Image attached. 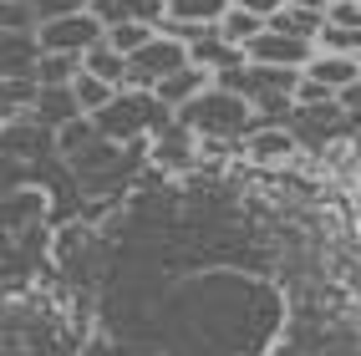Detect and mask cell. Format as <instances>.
Instances as JSON below:
<instances>
[{
  "label": "cell",
  "instance_id": "cell-4",
  "mask_svg": "<svg viewBox=\"0 0 361 356\" xmlns=\"http://www.w3.org/2000/svg\"><path fill=\"white\" fill-rule=\"evenodd\" d=\"M194 56H188V41H178V36H168L163 26H158V36L142 46V51H133L128 56V87H142V92H153L168 71H178V66H188Z\"/></svg>",
  "mask_w": 361,
  "mask_h": 356
},
{
  "label": "cell",
  "instance_id": "cell-12",
  "mask_svg": "<svg viewBox=\"0 0 361 356\" xmlns=\"http://www.w3.org/2000/svg\"><path fill=\"white\" fill-rule=\"evenodd\" d=\"M31 71H36V82H41V87H71V82H77L82 71H87V56H66V51H41Z\"/></svg>",
  "mask_w": 361,
  "mask_h": 356
},
{
  "label": "cell",
  "instance_id": "cell-1",
  "mask_svg": "<svg viewBox=\"0 0 361 356\" xmlns=\"http://www.w3.org/2000/svg\"><path fill=\"white\" fill-rule=\"evenodd\" d=\"M178 123L194 128L204 142H224V137H245L255 128V97H245L239 87L214 82L209 92H199L188 107H178Z\"/></svg>",
  "mask_w": 361,
  "mask_h": 356
},
{
  "label": "cell",
  "instance_id": "cell-22",
  "mask_svg": "<svg viewBox=\"0 0 361 356\" xmlns=\"http://www.w3.org/2000/svg\"><path fill=\"white\" fill-rule=\"evenodd\" d=\"M331 26H361V0H336V6L326 11Z\"/></svg>",
  "mask_w": 361,
  "mask_h": 356
},
{
  "label": "cell",
  "instance_id": "cell-23",
  "mask_svg": "<svg viewBox=\"0 0 361 356\" xmlns=\"http://www.w3.org/2000/svg\"><path fill=\"white\" fill-rule=\"evenodd\" d=\"M234 6H245V11H255V16H264V20H275L290 0H234Z\"/></svg>",
  "mask_w": 361,
  "mask_h": 356
},
{
  "label": "cell",
  "instance_id": "cell-16",
  "mask_svg": "<svg viewBox=\"0 0 361 356\" xmlns=\"http://www.w3.org/2000/svg\"><path fill=\"white\" fill-rule=\"evenodd\" d=\"M153 36H158V26H148V20H117V26H107V46H117L123 56L142 51Z\"/></svg>",
  "mask_w": 361,
  "mask_h": 356
},
{
  "label": "cell",
  "instance_id": "cell-5",
  "mask_svg": "<svg viewBox=\"0 0 361 356\" xmlns=\"http://www.w3.org/2000/svg\"><path fill=\"white\" fill-rule=\"evenodd\" d=\"M245 56H250L255 66H290V71H305V66H310V56H316V41L264 26V31L245 46Z\"/></svg>",
  "mask_w": 361,
  "mask_h": 356
},
{
  "label": "cell",
  "instance_id": "cell-18",
  "mask_svg": "<svg viewBox=\"0 0 361 356\" xmlns=\"http://www.w3.org/2000/svg\"><path fill=\"white\" fill-rule=\"evenodd\" d=\"M275 31H290V36H305V41H316L321 36V26H326V16H316V11H300V6H285L275 20H270Z\"/></svg>",
  "mask_w": 361,
  "mask_h": 356
},
{
  "label": "cell",
  "instance_id": "cell-25",
  "mask_svg": "<svg viewBox=\"0 0 361 356\" xmlns=\"http://www.w3.org/2000/svg\"><path fill=\"white\" fill-rule=\"evenodd\" d=\"M290 6H300V11H316V16H326L336 0H290Z\"/></svg>",
  "mask_w": 361,
  "mask_h": 356
},
{
  "label": "cell",
  "instance_id": "cell-3",
  "mask_svg": "<svg viewBox=\"0 0 361 356\" xmlns=\"http://www.w3.org/2000/svg\"><path fill=\"white\" fill-rule=\"evenodd\" d=\"M107 41V20L97 11H77V16H56L36 26V51H66V56H87L92 46Z\"/></svg>",
  "mask_w": 361,
  "mask_h": 356
},
{
  "label": "cell",
  "instance_id": "cell-15",
  "mask_svg": "<svg viewBox=\"0 0 361 356\" xmlns=\"http://www.w3.org/2000/svg\"><path fill=\"white\" fill-rule=\"evenodd\" d=\"M270 20L264 16H255V11H245V6H229V16L219 20V31H224V41H234V46H250Z\"/></svg>",
  "mask_w": 361,
  "mask_h": 356
},
{
  "label": "cell",
  "instance_id": "cell-14",
  "mask_svg": "<svg viewBox=\"0 0 361 356\" xmlns=\"http://www.w3.org/2000/svg\"><path fill=\"white\" fill-rule=\"evenodd\" d=\"M71 92H77L82 112H92V117H97V112H107V107H112V97H117L123 87H117V82H107V77H97V71H82V77L71 82Z\"/></svg>",
  "mask_w": 361,
  "mask_h": 356
},
{
  "label": "cell",
  "instance_id": "cell-2",
  "mask_svg": "<svg viewBox=\"0 0 361 356\" xmlns=\"http://www.w3.org/2000/svg\"><path fill=\"white\" fill-rule=\"evenodd\" d=\"M173 107H163L158 102V92H142V87H123L112 97V107L107 112H97V128H102V137H117V142H128V137H137V133H163L168 123H173Z\"/></svg>",
  "mask_w": 361,
  "mask_h": 356
},
{
  "label": "cell",
  "instance_id": "cell-6",
  "mask_svg": "<svg viewBox=\"0 0 361 356\" xmlns=\"http://www.w3.org/2000/svg\"><path fill=\"white\" fill-rule=\"evenodd\" d=\"M199 142H204V137L173 117L163 133H153V163H158V168H173V173H188V168L199 163Z\"/></svg>",
  "mask_w": 361,
  "mask_h": 356
},
{
  "label": "cell",
  "instance_id": "cell-21",
  "mask_svg": "<svg viewBox=\"0 0 361 356\" xmlns=\"http://www.w3.org/2000/svg\"><path fill=\"white\" fill-rule=\"evenodd\" d=\"M31 6H36V20H56V16L92 11V0H31Z\"/></svg>",
  "mask_w": 361,
  "mask_h": 356
},
{
  "label": "cell",
  "instance_id": "cell-19",
  "mask_svg": "<svg viewBox=\"0 0 361 356\" xmlns=\"http://www.w3.org/2000/svg\"><path fill=\"white\" fill-rule=\"evenodd\" d=\"M316 46H321V51H341V56H361V26H331V20H326Z\"/></svg>",
  "mask_w": 361,
  "mask_h": 356
},
{
  "label": "cell",
  "instance_id": "cell-13",
  "mask_svg": "<svg viewBox=\"0 0 361 356\" xmlns=\"http://www.w3.org/2000/svg\"><path fill=\"white\" fill-rule=\"evenodd\" d=\"M234 0H168V20H188V26H219Z\"/></svg>",
  "mask_w": 361,
  "mask_h": 356
},
{
  "label": "cell",
  "instance_id": "cell-26",
  "mask_svg": "<svg viewBox=\"0 0 361 356\" xmlns=\"http://www.w3.org/2000/svg\"><path fill=\"white\" fill-rule=\"evenodd\" d=\"M356 158H361V128H356Z\"/></svg>",
  "mask_w": 361,
  "mask_h": 356
},
{
  "label": "cell",
  "instance_id": "cell-7",
  "mask_svg": "<svg viewBox=\"0 0 361 356\" xmlns=\"http://www.w3.org/2000/svg\"><path fill=\"white\" fill-rule=\"evenodd\" d=\"M245 153L259 163V168H275V163H290V158L300 153V137H295L290 128H280V123L250 128V133H245Z\"/></svg>",
  "mask_w": 361,
  "mask_h": 356
},
{
  "label": "cell",
  "instance_id": "cell-10",
  "mask_svg": "<svg viewBox=\"0 0 361 356\" xmlns=\"http://www.w3.org/2000/svg\"><path fill=\"white\" fill-rule=\"evenodd\" d=\"M92 11H97L107 26H117V20H148V26H163V20H168V0H92Z\"/></svg>",
  "mask_w": 361,
  "mask_h": 356
},
{
  "label": "cell",
  "instance_id": "cell-8",
  "mask_svg": "<svg viewBox=\"0 0 361 356\" xmlns=\"http://www.w3.org/2000/svg\"><path fill=\"white\" fill-rule=\"evenodd\" d=\"M214 82H219V77H214L209 66L188 61V66H178V71H168V77H163L153 92H158V102H163V107H173V112H178V107H188V102H194L199 92H209Z\"/></svg>",
  "mask_w": 361,
  "mask_h": 356
},
{
  "label": "cell",
  "instance_id": "cell-24",
  "mask_svg": "<svg viewBox=\"0 0 361 356\" xmlns=\"http://www.w3.org/2000/svg\"><path fill=\"white\" fill-rule=\"evenodd\" d=\"M341 107H346V112H351V123H356V128H361V82H351V87H346V92H341Z\"/></svg>",
  "mask_w": 361,
  "mask_h": 356
},
{
  "label": "cell",
  "instance_id": "cell-17",
  "mask_svg": "<svg viewBox=\"0 0 361 356\" xmlns=\"http://www.w3.org/2000/svg\"><path fill=\"white\" fill-rule=\"evenodd\" d=\"M87 71H97V77H107V82H117V87H128V56L117 51V46H92L87 51Z\"/></svg>",
  "mask_w": 361,
  "mask_h": 356
},
{
  "label": "cell",
  "instance_id": "cell-9",
  "mask_svg": "<svg viewBox=\"0 0 361 356\" xmlns=\"http://www.w3.org/2000/svg\"><path fill=\"white\" fill-rule=\"evenodd\" d=\"M305 77H316V82H326V87H336V92H346L351 82H361V56H341V51H321V46H316Z\"/></svg>",
  "mask_w": 361,
  "mask_h": 356
},
{
  "label": "cell",
  "instance_id": "cell-20",
  "mask_svg": "<svg viewBox=\"0 0 361 356\" xmlns=\"http://www.w3.org/2000/svg\"><path fill=\"white\" fill-rule=\"evenodd\" d=\"M331 102H341V92L316 82V77H300L295 82V107H331Z\"/></svg>",
  "mask_w": 361,
  "mask_h": 356
},
{
  "label": "cell",
  "instance_id": "cell-11",
  "mask_svg": "<svg viewBox=\"0 0 361 356\" xmlns=\"http://www.w3.org/2000/svg\"><path fill=\"white\" fill-rule=\"evenodd\" d=\"M36 123L41 128H66L71 123V117H82V102H77V92H71V87H41V97H36Z\"/></svg>",
  "mask_w": 361,
  "mask_h": 356
}]
</instances>
